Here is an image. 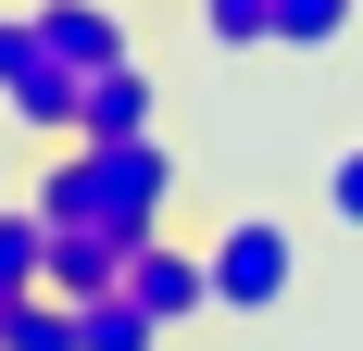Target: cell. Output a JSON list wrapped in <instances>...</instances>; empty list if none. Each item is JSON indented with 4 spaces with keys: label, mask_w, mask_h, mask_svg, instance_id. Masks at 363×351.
I'll use <instances>...</instances> for the list:
<instances>
[{
    "label": "cell",
    "mask_w": 363,
    "mask_h": 351,
    "mask_svg": "<svg viewBox=\"0 0 363 351\" xmlns=\"http://www.w3.org/2000/svg\"><path fill=\"white\" fill-rule=\"evenodd\" d=\"M201 276H213V314H276L301 288V226L289 213H225L201 239Z\"/></svg>",
    "instance_id": "7a4b0ae2"
},
{
    "label": "cell",
    "mask_w": 363,
    "mask_h": 351,
    "mask_svg": "<svg viewBox=\"0 0 363 351\" xmlns=\"http://www.w3.org/2000/svg\"><path fill=\"white\" fill-rule=\"evenodd\" d=\"M125 301L176 339V326L213 314V276H201V251H188V239H138V251H125Z\"/></svg>",
    "instance_id": "277c9868"
},
{
    "label": "cell",
    "mask_w": 363,
    "mask_h": 351,
    "mask_svg": "<svg viewBox=\"0 0 363 351\" xmlns=\"http://www.w3.org/2000/svg\"><path fill=\"white\" fill-rule=\"evenodd\" d=\"M38 38L75 75H101V63H125V0H38Z\"/></svg>",
    "instance_id": "8992f818"
},
{
    "label": "cell",
    "mask_w": 363,
    "mask_h": 351,
    "mask_svg": "<svg viewBox=\"0 0 363 351\" xmlns=\"http://www.w3.org/2000/svg\"><path fill=\"white\" fill-rule=\"evenodd\" d=\"M26 288H50V213L13 201L0 213V301H26Z\"/></svg>",
    "instance_id": "ba28073f"
},
{
    "label": "cell",
    "mask_w": 363,
    "mask_h": 351,
    "mask_svg": "<svg viewBox=\"0 0 363 351\" xmlns=\"http://www.w3.org/2000/svg\"><path fill=\"white\" fill-rule=\"evenodd\" d=\"M75 88H88V75L38 38V13H0V113L38 126V139H75Z\"/></svg>",
    "instance_id": "3957f363"
},
{
    "label": "cell",
    "mask_w": 363,
    "mask_h": 351,
    "mask_svg": "<svg viewBox=\"0 0 363 351\" xmlns=\"http://www.w3.org/2000/svg\"><path fill=\"white\" fill-rule=\"evenodd\" d=\"M326 213H338V226H351V239H363V139H351V151H338V163H326Z\"/></svg>",
    "instance_id": "4fadbf2b"
},
{
    "label": "cell",
    "mask_w": 363,
    "mask_h": 351,
    "mask_svg": "<svg viewBox=\"0 0 363 351\" xmlns=\"http://www.w3.org/2000/svg\"><path fill=\"white\" fill-rule=\"evenodd\" d=\"M351 38V0H276V50H338Z\"/></svg>",
    "instance_id": "8fae6325"
},
{
    "label": "cell",
    "mask_w": 363,
    "mask_h": 351,
    "mask_svg": "<svg viewBox=\"0 0 363 351\" xmlns=\"http://www.w3.org/2000/svg\"><path fill=\"white\" fill-rule=\"evenodd\" d=\"M163 126V88H150V63L125 50V63H101L88 88H75V139H150Z\"/></svg>",
    "instance_id": "5b68a950"
},
{
    "label": "cell",
    "mask_w": 363,
    "mask_h": 351,
    "mask_svg": "<svg viewBox=\"0 0 363 351\" xmlns=\"http://www.w3.org/2000/svg\"><path fill=\"white\" fill-rule=\"evenodd\" d=\"M0 351H75V301H50V288L0 301Z\"/></svg>",
    "instance_id": "30bf717a"
},
{
    "label": "cell",
    "mask_w": 363,
    "mask_h": 351,
    "mask_svg": "<svg viewBox=\"0 0 363 351\" xmlns=\"http://www.w3.org/2000/svg\"><path fill=\"white\" fill-rule=\"evenodd\" d=\"M75 351H163V326H150L125 288H101V301H75Z\"/></svg>",
    "instance_id": "9c48e42d"
},
{
    "label": "cell",
    "mask_w": 363,
    "mask_h": 351,
    "mask_svg": "<svg viewBox=\"0 0 363 351\" xmlns=\"http://www.w3.org/2000/svg\"><path fill=\"white\" fill-rule=\"evenodd\" d=\"M201 26L225 50H276V0H201Z\"/></svg>",
    "instance_id": "7c38bea8"
},
{
    "label": "cell",
    "mask_w": 363,
    "mask_h": 351,
    "mask_svg": "<svg viewBox=\"0 0 363 351\" xmlns=\"http://www.w3.org/2000/svg\"><path fill=\"white\" fill-rule=\"evenodd\" d=\"M176 151L163 139H63V163L38 176L26 201L50 226H113V239H163V213H176Z\"/></svg>",
    "instance_id": "6da1fadb"
},
{
    "label": "cell",
    "mask_w": 363,
    "mask_h": 351,
    "mask_svg": "<svg viewBox=\"0 0 363 351\" xmlns=\"http://www.w3.org/2000/svg\"><path fill=\"white\" fill-rule=\"evenodd\" d=\"M125 251L113 226H50V301H101V288H125Z\"/></svg>",
    "instance_id": "52a82bcc"
}]
</instances>
